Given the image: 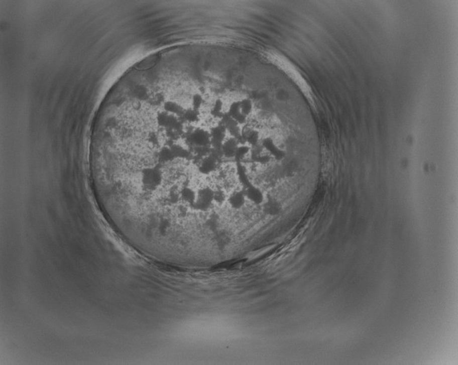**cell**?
Listing matches in <instances>:
<instances>
[{
	"mask_svg": "<svg viewBox=\"0 0 458 365\" xmlns=\"http://www.w3.org/2000/svg\"><path fill=\"white\" fill-rule=\"evenodd\" d=\"M262 145L264 147L265 150H266L271 155L273 158L275 159L278 161H280V160H283L285 156V152L284 150H281L280 147H279L274 141V139L271 138V137H265L262 139Z\"/></svg>",
	"mask_w": 458,
	"mask_h": 365,
	"instance_id": "obj_1",
	"label": "cell"
}]
</instances>
